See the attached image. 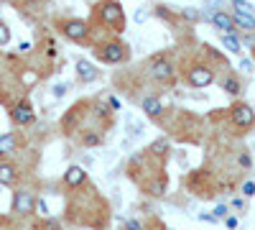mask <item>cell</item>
<instances>
[{
	"label": "cell",
	"mask_w": 255,
	"mask_h": 230,
	"mask_svg": "<svg viewBox=\"0 0 255 230\" xmlns=\"http://www.w3.org/2000/svg\"><path fill=\"white\" fill-rule=\"evenodd\" d=\"M100 18H102V23L113 26L115 31H123L125 15H123V8H120L118 3H105V5H100Z\"/></svg>",
	"instance_id": "obj_1"
},
{
	"label": "cell",
	"mask_w": 255,
	"mask_h": 230,
	"mask_svg": "<svg viewBox=\"0 0 255 230\" xmlns=\"http://www.w3.org/2000/svg\"><path fill=\"white\" fill-rule=\"evenodd\" d=\"M232 123L240 125V128H250L255 123V110L245 102H238V105H232Z\"/></svg>",
	"instance_id": "obj_2"
},
{
	"label": "cell",
	"mask_w": 255,
	"mask_h": 230,
	"mask_svg": "<svg viewBox=\"0 0 255 230\" xmlns=\"http://www.w3.org/2000/svg\"><path fill=\"white\" fill-rule=\"evenodd\" d=\"M128 56V51H125V46L123 44H108V46H102V49H97V59H102V61H108V64H118V61H123Z\"/></svg>",
	"instance_id": "obj_3"
},
{
	"label": "cell",
	"mask_w": 255,
	"mask_h": 230,
	"mask_svg": "<svg viewBox=\"0 0 255 230\" xmlns=\"http://www.w3.org/2000/svg\"><path fill=\"white\" fill-rule=\"evenodd\" d=\"M61 31H64V36L72 38V41H82V38H87V23H84V20H79V18L64 20V23H61Z\"/></svg>",
	"instance_id": "obj_4"
},
{
	"label": "cell",
	"mask_w": 255,
	"mask_h": 230,
	"mask_svg": "<svg viewBox=\"0 0 255 230\" xmlns=\"http://www.w3.org/2000/svg\"><path fill=\"white\" fill-rule=\"evenodd\" d=\"M189 82L194 87H209L215 82V74H212L209 67H191L189 69Z\"/></svg>",
	"instance_id": "obj_5"
},
{
	"label": "cell",
	"mask_w": 255,
	"mask_h": 230,
	"mask_svg": "<svg viewBox=\"0 0 255 230\" xmlns=\"http://www.w3.org/2000/svg\"><path fill=\"white\" fill-rule=\"evenodd\" d=\"M33 207H36V200H33L28 192H15V197H13V210H15V213L31 215Z\"/></svg>",
	"instance_id": "obj_6"
},
{
	"label": "cell",
	"mask_w": 255,
	"mask_h": 230,
	"mask_svg": "<svg viewBox=\"0 0 255 230\" xmlns=\"http://www.w3.org/2000/svg\"><path fill=\"white\" fill-rule=\"evenodd\" d=\"M209 18H212V23H215L222 33H235V31H238V26H235V20H232V15H227L225 10H215Z\"/></svg>",
	"instance_id": "obj_7"
},
{
	"label": "cell",
	"mask_w": 255,
	"mask_h": 230,
	"mask_svg": "<svg viewBox=\"0 0 255 230\" xmlns=\"http://www.w3.org/2000/svg\"><path fill=\"white\" fill-rule=\"evenodd\" d=\"M13 120H15L18 125L33 123V108L28 105V102H18V105L13 108Z\"/></svg>",
	"instance_id": "obj_8"
},
{
	"label": "cell",
	"mask_w": 255,
	"mask_h": 230,
	"mask_svg": "<svg viewBox=\"0 0 255 230\" xmlns=\"http://www.w3.org/2000/svg\"><path fill=\"white\" fill-rule=\"evenodd\" d=\"M151 74L158 79V82H171V77H174V67L168 64V61H153V67H151Z\"/></svg>",
	"instance_id": "obj_9"
},
{
	"label": "cell",
	"mask_w": 255,
	"mask_h": 230,
	"mask_svg": "<svg viewBox=\"0 0 255 230\" xmlns=\"http://www.w3.org/2000/svg\"><path fill=\"white\" fill-rule=\"evenodd\" d=\"M84 179H87V172H84L82 166H69V169L64 172V182H67L69 187H79Z\"/></svg>",
	"instance_id": "obj_10"
},
{
	"label": "cell",
	"mask_w": 255,
	"mask_h": 230,
	"mask_svg": "<svg viewBox=\"0 0 255 230\" xmlns=\"http://www.w3.org/2000/svg\"><path fill=\"white\" fill-rule=\"evenodd\" d=\"M77 74H79L82 82H95L97 79V69L90 64V61H84V59L77 61Z\"/></svg>",
	"instance_id": "obj_11"
},
{
	"label": "cell",
	"mask_w": 255,
	"mask_h": 230,
	"mask_svg": "<svg viewBox=\"0 0 255 230\" xmlns=\"http://www.w3.org/2000/svg\"><path fill=\"white\" fill-rule=\"evenodd\" d=\"M125 125H128V133H130V138H138V136H143V131H145V125H143L135 115H130V113L125 115Z\"/></svg>",
	"instance_id": "obj_12"
},
{
	"label": "cell",
	"mask_w": 255,
	"mask_h": 230,
	"mask_svg": "<svg viewBox=\"0 0 255 230\" xmlns=\"http://www.w3.org/2000/svg\"><path fill=\"white\" fill-rule=\"evenodd\" d=\"M140 108L151 115V118H156V115H161V100L158 97H143V102H140Z\"/></svg>",
	"instance_id": "obj_13"
},
{
	"label": "cell",
	"mask_w": 255,
	"mask_h": 230,
	"mask_svg": "<svg viewBox=\"0 0 255 230\" xmlns=\"http://www.w3.org/2000/svg\"><path fill=\"white\" fill-rule=\"evenodd\" d=\"M232 20H235V26L255 28V15H253L250 10H235V15H232Z\"/></svg>",
	"instance_id": "obj_14"
},
{
	"label": "cell",
	"mask_w": 255,
	"mask_h": 230,
	"mask_svg": "<svg viewBox=\"0 0 255 230\" xmlns=\"http://www.w3.org/2000/svg\"><path fill=\"white\" fill-rule=\"evenodd\" d=\"M15 151V136L13 133H5V136H0V156H8Z\"/></svg>",
	"instance_id": "obj_15"
},
{
	"label": "cell",
	"mask_w": 255,
	"mask_h": 230,
	"mask_svg": "<svg viewBox=\"0 0 255 230\" xmlns=\"http://www.w3.org/2000/svg\"><path fill=\"white\" fill-rule=\"evenodd\" d=\"M15 182V169L10 164H0V184H13Z\"/></svg>",
	"instance_id": "obj_16"
},
{
	"label": "cell",
	"mask_w": 255,
	"mask_h": 230,
	"mask_svg": "<svg viewBox=\"0 0 255 230\" xmlns=\"http://www.w3.org/2000/svg\"><path fill=\"white\" fill-rule=\"evenodd\" d=\"M222 44H225V49L232 51V54H240V51H243V49H240V41L232 36V33H222Z\"/></svg>",
	"instance_id": "obj_17"
},
{
	"label": "cell",
	"mask_w": 255,
	"mask_h": 230,
	"mask_svg": "<svg viewBox=\"0 0 255 230\" xmlns=\"http://www.w3.org/2000/svg\"><path fill=\"white\" fill-rule=\"evenodd\" d=\"M222 90H225L227 95H240V82H238V77H225V79H222Z\"/></svg>",
	"instance_id": "obj_18"
},
{
	"label": "cell",
	"mask_w": 255,
	"mask_h": 230,
	"mask_svg": "<svg viewBox=\"0 0 255 230\" xmlns=\"http://www.w3.org/2000/svg\"><path fill=\"white\" fill-rule=\"evenodd\" d=\"M82 143H84V146H100L102 138H100L97 133H84V136H82Z\"/></svg>",
	"instance_id": "obj_19"
},
{
	"label": "cell",
	"mask_w": 255,
	"mask_h": 230,
	"mask_svg": "<svg viewBox=\"0 0 255 230\" xmlns=\"http://www.w3.org/2000/svg\"><path fill=\"white\" fill-rule=\"evenodd\" d=\"M166 149H168V143H166V141H156V143L151 146V151H153L156 156H161V154H166Z\"/></svg>",
	"instance_id": "obj_20"
},
{
	"label": "cell",
	"mask_w": 255,
	"mask_h": 230,
	"mask_svg": "<svg viewBox=\"0 0 255 230\" xmlns=\"http://www.w3.org/2000/svg\"><path fill=\"white\" fill-rule=\"evenodd\" d=\"M8 41H10V31L3 20H0V44H8Z\"/></svg>",
	"instance_id": "obj_21"
},
{
	"label": "cell",
	"mask_w": 255,
	"mask_h": 230,
	"mask_svg": "<svg viewBox=\"0 0 255 230\" xmlns=\"http://www.w3.org/2000/svg\"><path fill=\"white\" fill-rule=\"evenodd\" d=\"M243 192H245L248 197H253V195H255V182H245V187H243Z\"/></svg>",
	"instance_id": "obj_22"
},
{
	"label": "cell",
	"mask_w": 255,
	"mask_h": 230,
	"mask_svg": "<svg viewBox=\"0 0 255 230\" xmlns=\"http://www.w3.org/2000/svg\"><path fill=\"white\" fill-rule=\"evenodd\" d=\"M67 95V85H54V97H64Z\"/></svg>",
	"instance_id": "obj_23"
},
{
	"label": "cell",
	"mask_w": 255,
	"mask_h": 230,
	"mask_svg": "<svg viewBox=\"0 0 255 230\" xmlns=\"http://www.w3.org/2000/svg\"><path fill=\"white\" fill-rule=\"evenodd\" d=\"M240 164L245 166V169H250V166H253V161H250V154L245 151V154H240Z\"/></svg>",
	"instance_id": "obj_24"
},
{
	"label": "cell",
	"mask_w": 255,
	"mask_h": 230,
	"mask_svg": "<svg viewBox=\"0 0 255 230\" xmlns=\"http://www.w3.org/2000/svg\"><path fill=\"white\" fill-rule=\"evenodd\" d=\"M163 187H166L163 182H153V187H151V192H153V195H163Z\"/></svg>",
	"instance_id": "obj_25"
},
{
	"label": "cell",
	"mask_w": 255,
	"mask_h": 230,
	"mask_svg": "<svg viewBox=\"0 0 255 230\" xmlns=\"http://www.w3.org/2000/svg\"><path fill=\"white\" fill-rule=\"evenodd\" d=\"M225 215H227V207H225V205H220L217 210H215V218H225Z\"/></svg>",
	"instance_id": "obj_26"
},
{
	"label": "cell",
	"mask_w": 255,
	"mask_h": 230,
	"mask_svg": "<svg viewBox=\"0 0 255 230\" xmlns=\"http://www.w3.org/2000/svg\"><path fill=\"white\" fill-rule=\"evenodd\" d=\"M184 15H186V18H191V20H197V18H199V15H197L194 10H191V8H186V10H184Z\"/></svg>",
	"instance_id": "obj_27"
},
{
	"label": "cell",
	"mask_w": 255,
	"mask_h": 230,
	"mask_svg": "<svg viewBox=\"0 0 255 230\" xmlns=\"http://www.w3.org/2000/svg\"><path fill=\"white\" fill-rule=\"evenodd\" d=\"M250 67H253V64H250V61H248V59H240V69H245V72H250Z\"/></svg>",
	"instance_id": "obj_28"
},
{
	"label": "cell",
	"mask_w": 255,
	"mask_h": 230,
	"mask_svg": "<svg viewBox=\"0 0 255 230\" xmlns=\"http://www.w3.org/2000/svg\"><path fill=\"white\" fill-rule=\"evenodd\" d=\"M135 20H138V23H143V20H145V10H138L135 13Z\"/></svg>",
	"instance_id": "obj_29"
},
{
	"label": "cell",
	"mask_w": 255,
	"mask_h": 230,
	"mask_svg": "<svg viewBox=\"0 0 255 230\" xmlns=\"http://www.w3.org/2000/svg\"><path fill=\"white\" fill-rule=\"evenodd\" d=\"M128 230H140V225H138V223H133V220H130V223H128Z\"/></svg>",
	"instance_id": "obj_30"
}]
</instances>
